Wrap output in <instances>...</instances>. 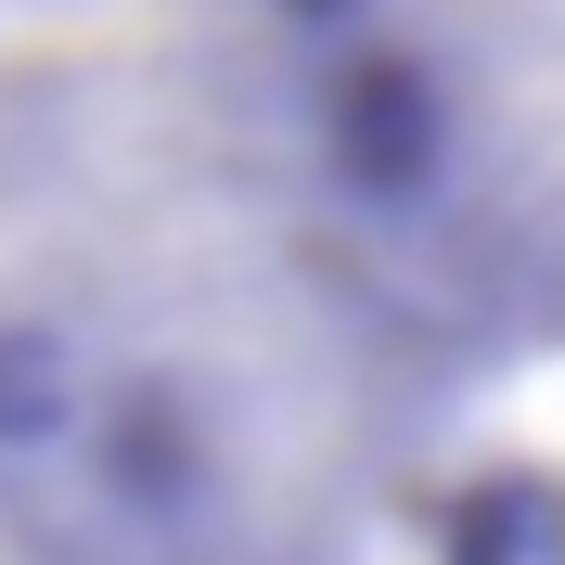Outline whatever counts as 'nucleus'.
Instances as JSON below:
<instances>
[{"mask_svg":"<svg viewBox=\"0 0 565 565\" xmlns=\"http://www.w3.org/2000/svg\"><path fill=\"white\" fill-rule=\"evenodd\" d=\"M321 168L373 218L437 206V180H450V90H437V65L424 52H386V39L348 52V65L321 77Z\"/></svg>","mask_w":565,"mask_h":565,"instance_id":"f257e3e1","label":"nucleus"},{"mask_svg":"<svg viewBox=\"0 0 565 565\" xmlns=\"http://www.w3.org/2000/svg\"><path fill=\"white\" fill-rule=\"evenodd\" d=\"M270 13H296V26H348L360 0H270Z\"/></svg>","mask_w":565,"mask_h":565,"instance_id":"f03ea898","label":"nucleus"},{"mask_svg":"<svg viewBox=\"0 0 565 565\" xmlns=\"http://www.w3.org/2000/svg\"><path fill=\"white\" fill-rule=\"evenodd\" d=\"M0 565H26V514H13V501H0Z\"/></svg>","mask_w":565,"mask_h":565,"instance_id":"7ed1b4c3","label":"nucleus"}]
</instances>
